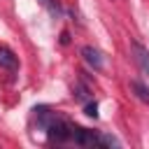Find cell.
<instances>
[{
	"instance_id": "obj_2",
	"label": "cell",
	"mask_w": 149,
	"mask_h": 149,
	"mask_svg": "<svg viewBox=\"0 0 149 149\" xmlns=\"http://www.w3.org/2000/svg\"><path fill=\"white\" fill-rule=\"evenodd\" d=\"M70 137L79 144V147H98V135L93 130H86V128H79V126H72V133Z\"/></svg>"
},
{
	"instance_id": "obj_5",
	"label": "cell",
	"mask_w": 149,
	"mask_h": 149,
	"mask_svg": "<svg viewBox=\"0 0 149 149\" xmlns=\"http://www.w3.org/2000/svg\"><path fill=\"white\" fill-rule=\"evenodd\" d=\"M0 65L7 68V70H16V68H19V58H16L7 47H0Z\"/></svg>"
},
{
	"instance_id": "obj_4",
	"label": "cell",
	"mask_w": 149,
	"mask_h": 149,
	"mask_svg": "<svg viewBox=\"0 0 149 149\" xmlns=\"http://www.w3.org/2000/svg\"><path fill=\"white\" fill-rule=\"evenodd\" d=\"M81 56H84V61H86L93 70H102V54H100L95 47H91V44L81 47Z\"/></svg>"
},
{
	"instance_id": "obj_9",
	"label": "cell",
	"mask_w": 149,
	"mask_h": 149,
	"mask_svg": "<svg viewBox=\"0 0 149 149\" xmlns=\"http://www.w3.org/2000/svg\"><path fill=\"white\" fill-rule=\"evenodd\" d=\"M40 5H42V7H47V9H49V14H54V16H58V14H61V5H58L56 0H40Z\"/></svg>"
},
{
	"instance_id": "obj_7",
	"label": "cell",
	"mask_w": 149,
	"mask_h": 149,
	"mask_svg": "<svg viewBox=\"0 0 149 149\" xmlns=\"http://www.w3.org/2000/svg\"><path fill=\"white\" fill-rule=\"evenodd\" d=\"M130 88H133V93H135L142 102H147V105H149V88H147L142 81H133V84H130Z\"/></svg>"
},
{
	"instance_id": "obj_3",
	"label": "cell",
	"mask_w": 149,
	"mask_h": 149,
	"mask_svg": "<svg viewBox=\"0 0 149 149\" xmlns=\"http://www.w3.org/2000/svg\"><path fill=\"white\" fill-rule=\"evenodd\" d=\"M130 54H133V61L137 63L140 72L149 77V51H147L140 42H133V44H130Z\"/></svg>"
},
{
	"instance_id": "obj_12",
	"label": "cell",
	"mask_w": 149,
	"mask_h": 149,
	"mask_svg": "<svg viewBox=\"0 0 149 149\" xmlns=\"http://www.w3.org/2000/svg\"><path fill=\"white\" fill-rule=\"evenodd\" d=\"M68 40H70V35H68V33H63V35H61V42H63V44H68Z\"/></svg>"
},
{
	"instance_id": "obj_8",
	"label": "cell",
	"mask_w": 149,
	"mask_h": 149,
	"mask_svg": "<svg viewBox=\"0 0 149 149\" xmlns=\"http://www.w3.org/2000/svg\"><path fill=\"white\" fill-rule=\"evenodd\" d=\"M98 147H119V140L112 135H98Z\"/></svg>"
},
{
	"instance_id": "obj_11",
	"label": "cell",
	"mask_w": 149,
	"mask_h": 149,
	"mask_svg": "<svg viewBox=\"0 0 149 149\" xmlns=\"http://www.w3.org/2000/svg\"><path fill=\"white\" fill-rule=\"evenodd\" d=\"M74 95H77V98H86V95H88V88H86L84 84H77V86H74Z\"/></svg>"
},
{
	"instance_id": "obj_1",
	"label": "cell",
	"mask_w": 149,
	"mask_h": 149,
	"mask_svg": "<svg viewBox=\"0 0 149 149\" xmlns=\"http://www.w3.org/2000/svg\"><path fill=\"white\" fill-rule=\"evenodd\" d=\"M44 130L49 133V137H51V140H56V142H65V140H70L72 126H70L68 121H63V119L54 116V119L49 121V126H47Z\"/></svg>"
},
{
	"instance_id": "obj_6",
	"label": "cell",
	"mask_w": 149,
	"mask_h": 149,
	"mask_svg": "<svg viewBox=\"0 0 149 149\" xmlns=\"http://www.w3.org/2000/svg\"><path fill=\"white\" fill-rule=\"evenodd\" d=\"M35 116H37V123H40V128H47V126H49V121L54 119V114H51L47 107H37V109H35Z\"/></svg>"
},
{
	"instance_id": "obj_10",
	"label": "cell",
	"mask_w": 149,
	"mask_h": 149,
	"mask_svg": "<svg viewBox=\"0 0 149 149\" xmlns=\"http://www.w3.org/2000/svg\"><path fill=\"white\" fill-rule=\"evenodd\" d=\"M84 112H86V116H93V119H95V116H98V105H95V102H88V105L84 107Z\"/></svg>"
}]
</instances>
